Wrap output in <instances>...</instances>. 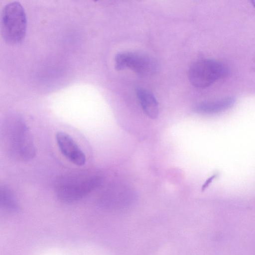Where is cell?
Instances as JSON below:
<instances>
[{
	"label": "cell",
	"mask_w": 255,
	"mask_h": 255,
	"mask_svg": "<svg viewBox=\"0 0 255 255\" xmlns=\"http://www.w3.org/2000/svg\"><path fill=\"white\" fill-rule=\"evenodd\" d=\"M1 133L4 149L13 158L27 161L34 157L36 148L33 139L21 117H8L3 124Z\"/></svg>",
	"instance_id": "obj_1"
},
{
	"label": "cell",
	"mask_w": 255,
	"mask_h": 255,
	"mask_svg": "<svg viewBox=\"0 0 255 255\" xmlns=\"http://www.w3.org/2000/svg\"><path fill=\"white\" fill-rule=\"evenodd\" d=\"M102 177L96 173L74 174L61 178L56 185L58 198L64 202H73L86 196L98 187Z\"/></svg>",
	"instance_id": "obj_2"
},
{
	"label": "cell",
	"mask_w": 255,
	"mask_h": 255,
	"mask_svg": "<svg viewBox=\"0 0 255 255\" xmlns=\"http://www.w3.org/2000/svg\"><path fill=\"white\" fill-rule=\"evenodd\" d=\"M27 20L24 9L18 1L6 4L3 8L0 17L1 35L7 42L18 43L24 38Z\"/></svg>",
	"instance_id": "obj_3"
},
{
	"label": "cell",
	"mask_w": 255,
	"mask_h": 255,
	"mask_svg": "<svg viewBox=\"0 0 255 255\" xmlns=\"http://www.w3.org/2000/svg\"><path fill=\"white\" fill-rule=\"evenodd\" d=\"M228 74V68L222 62L215 59H204L195 62L190 66L188 77L192 85L205 88L226 77Z\"/></svg>",
	"instance_id": "obj_4"
},
{
	"label": "cell",
	"mask_w": 255,
	"mask_h": 255,
	"mask_svg": "<svg viewBox=\"0 0 255 255\" xmlns=\"http://www.w3.org/2000/svg\"><path fill=\"white\" fill-rule=\"evenodd\" d=\"M115 67L117 70L129 69L144 77L154 74L158 68L155 59L146 53L137 51L117 53L115 57Z\"/></svg>",
	"instance_id": "obj_5"
},
{
	"label": "cell",
	"mask_w": 255,
	"mask_h": 255,
	"mask_svg": "<svg viewBox=\"0 0 255 255\" xmlns=\"http://www.w3.org/2000/svg\"><path fill=\"white\" fill-rule=\"evenodd\" d=\"M57 146L61 154L73 164L82 166L86 162L84 152L73 138L63 131H58L55 135Z\"/></svg>",
	"instance_id": "obj_6"
},
{
	"label": "cell",
	"mask_w": 255,
	"mask_h": 255,
	"mask_svg": "<svg viewBox=\"0 0 255 255\" xmlns=\"http://www.w3.org/2000/svg\"><path fill=\"white\" fill-rule=\"evenodd\" d=\"M135 93L144 113L151 119L157 118L159 114L158 104L153 94L142 88H136Z\"/></svg>",
	"instance_id": "obj_7"
},
{
	"label": "cell",
	"mask_w": 255,
	"mask_h": 255,
	"mask_svg": "<svg viewBox=\"0 0 255 255\" xmlns=\"http://www.w3.org/2000/svg\"><path fill=\"white\" fill-rule=\"evenodd\" d=\"M235 102V97H227L215 101L202 102L195 106L194 110L200 114H216L231 108Z\"/></svg>",
	"instance_id": "obj_8"
},
{
	"label": "cell",
	"mask_w": 255,
	"mask_h": 255,
	"mask_svg": "<svg viewBox=\"0 0 255 255\" xmlns=\"http://www.w3.org/2000/svg\"><path fill=\"white\" fill-rule=\"evenodd\" d=\"M0 204L1 207L7 212L16 213L19 206L11 190L6 186L0 187Z\"/></svg>",
	"instance_id": "obj_9"
},
{
	"label": "cell",
	"mask_w": 255,
	"mask_h": 255,
	"mask_svg": "<svg viewBox=\"0 0 255 255\" xmlns=\"http://www.w3.org/2000/svg\"><path fill=\"white\" fill-rule=\"evenodd\" d=\"M215 176H213L211 177H210L203 184L202 187V190H204L208 186V185L211 183V182L212 181L213 179L214 178Z\"/></svg>",
	"instance_id": "obj_10"
},
{
	"label": "cell",
	"mask_w": 255,
	"mask_h": 255,
	"mask_svg": "<svg viewBox=\"0 0 255 255\" xmlns=\"http://www.w3.org/2000/svg\"><path fill=\"white\" fill-rule=\"evenodd\" d=\"M251 2L252 3V5L254 7H255V0H251Z\"/></svg>",
	"instance_id": "obj_11"
}]
</instances>
